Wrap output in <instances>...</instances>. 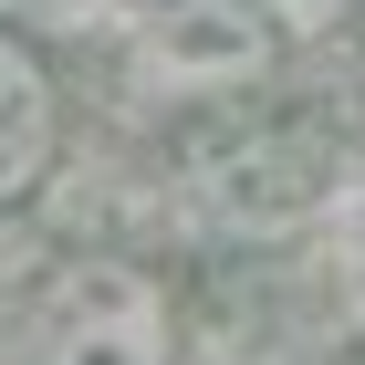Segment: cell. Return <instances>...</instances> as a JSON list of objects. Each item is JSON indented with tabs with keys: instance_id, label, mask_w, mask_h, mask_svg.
Here are the masks:
<instances>
[{
	"instance_id": "1",
	"label": "cell",
	"mask_w": 365,
	"mask_h": 365,
	"mask_svg": "<svg viewBox=\"0 0 365 365\" xmlns=\"http://www.w3.org/2000/svg\"><path fill=\"white\" fill-rule=\"evenodd\" d=\"M42 365H168V292L136 272V261H84L42 303Z\"/></svg>"
},
{
	"instance_id": "2",
	"label": "cell",
	"mask_w": 365,
	"mask_h": 365,
	"mask_svg": "<svg viewBox=\"0 0 365 365\" xmlns=\"http://www.w3.org/2000/svg\"><path fill=\"white\" fill-rule=\"evenodd\" d=\"M53 146H63V94H53V73H42V53L21 31H0V209L42 188Z\"/></svg>"
}]
</instances>
